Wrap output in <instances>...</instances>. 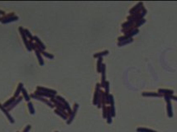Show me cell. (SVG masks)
<instances>
[{"instance_id":"cell-31","label":"cell","mask_w":177,"mask_h":132,"mask_svg":"<svg viewBox=\"0 0 177 132\" xmlns=\"http://www.w3.org/2000/svg\"><path fill=\"white\" fill-rule=\"evenodd\" d=\"M43 55L46 56V57H47V58H49V59H54V55H51V54H49L48 52H46V51H43L42 53Z\"/></svg>"},{"instance_id":"cell-2","label":"cell","mask_w":177,"mask_h":132,"mask_svg":"<svg viewBox=\"0 0 177 132\" xmlns=\"http://www.w3.org/2000/svg\"><path fill=\"white\" fill-rule=\"evenodd\" d=\"M30 97H32V98H35V99H36V100L41 101V102H42L46 103V104H47V105L49 106V107H51V108H53V107H55L54 104H52L51 101H47V99H44V97H42L37 96V95H36V94H32Z\"/></svg>"},{"instance_id":"cell-38","label":"cell","mask_w":177,"mask_h":132,"mask_svg":"<svg viewBox=\"0 0 177 132\" xmlns=\"http://www.w3.org/2000/svg\"><path fill=\"white\" fill-rule=\"evenodd\" d=\"M56 132H58V131H56Z\"/></svg>"},{"instance_id":"cell-24","label":"cell","mask_w":177,"mask_h":132,"mask_svg":"<svg viewBox=\"0 0 177 132\" xmlns=\"http://www.w3.org/2000/svg\"><path fill=\"white\" fill-rule=\"evenodd\" d=\"M28 109H29V112H30V113H31L32 115H34L35 114V109H34V107H33V105H32V103L31 102H28Z\"/></svg>"},{"instance_id":"cell-13","label":"cell","mask_w":177,"mask_h":132,"mask_svg":"<svg viewBox=\"0 0 177 132\" xmlns=\"http://www.w3.org/2000/svg\"><path fill=\"white\" fill-rule=\"evenodd\" d=\"M33 41H36V45H37L38 46L40 47L41 49H42L43 51H44V50L46 49V46H45V45L43 44V43L41 42L40 40H39V38L37 37V36H33Z\"/></svg>"},{"instance_id":"cell-16","label":"cell","mask_w":177,"mask_h":132,"mask_svg":"<svg viewBox=\"0 0 177 132\" xmlns=\"http://www.w3.org/2000/svg\"><path fill=\"white\" fill-rule=\"evenodd\" d=\"M132 41H133L132 38H128V39H127V40L123 41H122V42H118V46H123V45H126L128 44H130V43H132Z\"/></svg>"},{"instance_id":"cell-32","label":"cell","mask_w":177,"mask_h":132,"mask_svg":"<svg viewBox=\"0 0 177 132\" xmlns=\"http://www.w3.org/2000/svg\"><path fill=\"white\" fill-rule=\"evenodd\" d=\"M146 12H147V11H146V9L145 8H143L142 9L141 11V12H140V14H141V16H142V18H144V17L146 16Z\"/></svg>"},{"instance_id":"cell-23","label":"cell","mask_w":177,"mask_h":132,"mask_svg":"<svg viewBox=\"0 0 177 132\" xmlns=\"http://www.w3.org/2000/svg\"><path fill=\"white\" fill-rule=\"evenodd\" d=\"M23 88V84L22 83H19V85H18V88H17V89L16 91V92H15V95H14L15 97H18V95H19V93H20V92H22Z\"/></svg>"},{"instance_id":"cell-30","label":"cell","mask_w":177,"mask_h":132,"mask_svg":"<svg viewBox=\"0 0 177 132\" xmlns=\"http://www.w3.org/2000/svg\"><path fill=\"white\" fill-rule=\"evenodd\" d=\"M24 32H25L26 36H27L28 38L31 39V41H33V36H32L31 35V33H30L29 31H28L27 29H24Z\"/></svg>"},{"instance_id":"cell-14","label":"cell","mask_w":177,"mask_h":132,"mask_svg":"<svg viewBox=\"0 0 177 132\" xmlns=\"http://www.w3.org/2000/svg\"><path fill=\"white\" fill-rule=\"evenodd\" d=\"M139 33V29H137V28H135V29H133L132 31L130 32V33H128V34H127V35H124V36H126L128 38H132L134 36H136L137 34H138Z\"/></svg>"},{"instance_id":"cell-6","label":"cell","mask_w":177,"mask_h":132,"mask_svg":"<svg viewBox=\"0 0 177 132\" xmlns=\"http://www.w3.org/2000/svg\"><path fill=\"white\" fill-rule=\"evenodd\" d=\"M105 70H106V65L104 64H103L102 65V70H101V73H102V81L101 83H100V87L101 88H104V85H105L106 83V78H105Z\"/></svg>"},{"instance_id":"cell-11","label":"cell","mask_w":177,"mask_h":132,"mask_svg":"<svg viewBox=\"0 0 177 132\" xmlns=\"http://www.w3.org/2000/svg\"><path fill=\"white\" fill-rule=\"evenodd\" d=\"M0 109H1L2 111H3V112H4V114H5L6 116H7L8 119L10 121V122H11V123H14V120H13V118H12V116H10V114L8 113V112L7 111V110L5 109V107H4L3 106V105H1V104H0Z\"/></svg>"},{"instance_id":"cell-10","label":"cell","mask_w":177,"mask_h":132,"mask_svg":"<svg viewBox=\"0 0 177 132\" xmlns=\"http://www.w3.org/2000/svg\"><path fill=\"white\" fill-rule=\"evenodd\" d=\"M166 111H167V116L168 117L171 118L173 117V110H172V105L170 102H166Z\"/></svg>"},{"instance_id":"cell-7","label":"cell","mask_w":177,"mask_h":132,"mask_svg":"<svg viewBox=\"0 0 177 132\" xmlns=\"http://www.w3.org/2000/svg\"><path fill=\"white\" fill-rule=\"evenodd\" d=\"M159 94H161V96H165V95H169V96H172L174 94V91L171 89H165V88H160L158 89Z\"/></svg>"},{"instance_id":"cell-36","label":"cell","mask_w":177,"mask_h":132,"mask_svg":"<svg viewBox=\"0 0 177 132\" xmlns=\"http://www.w3.org/2000/svg\"><path fill=\"white\" fill-rule=\"evenodd\" d=\"M170 99H171V100H175V101L177 102V97H176V96H174V95L170 96Z\"/></svg>"},{"instance_id":"cell-8","label":"cell","mask_w":177,"mask_h":132,"mask_svg":"<svg viewBox=\"0 0 177 132\" xmlns=\"http://www.w3.org/2000/svg\"><path fill=\"white\" fill-rule=\"evenodd\" d=\"M142 96H143V97H162L161 94H159L158 92H143L142 93Z\"/></svg>"},{"instance_id":"cell-35","label":"cell","mask_w":177,"mask_h":132,"mask_svg":"<svg viewBox=\"0 0 177 132\" xmlns=\"http://www.w3.org/2000/svg\"><path fill=\"white\" fill-rule=\"evenodd\" d=\"M30 129H31V125H27V126H26V128L24 129L23 132H28V131H30Z\"/></svg>"},{"instance_id":"cell-19","label":"cell","mask_w":177,"mask_h":132,"mask_svg":"<svg viewBox=\"0 0 177 132\" xmlns=\"http://www.w3.org/2000/svg\"><path fill=\"white\" fill-rule=\"evenodd\" d=\"M102 65H103V59L102 58H99V59H98V62H97V71H98V73H101Z\"/></svg>"},{"instance_id":"cell-34","label":"cell","mask_w":177,"mask_h":132,"mask_svg":"<svg viewBox=\"0 0 177 132\" xmlns=\"http://www.w3.org/2000/svg\"><path fill=\"white\" fill-rule=\"evenodd\" d=\"M163 97L165 98V100L166 102L171 101V99H170V96H169V95H165V96H163Z\"/></svg>"},{"instance_id":"cell-28","label":"cell","mask_w":177,"mask_h":132,"mask_svg":"<svg viewBox=\"0 0 177 132\" xmlns=\"http://www.w3.org/2000/svg\"><path fill=\"white\" fill-rule=\"evenodd\" d=\"M21 101H22V97H19L18 98H17L16 101H14V103H12V104L11 105V107H8V110H11V109H12V108H13V107H15V105H17V103H18L19 102H21Z\"/></svg>"},{"instance_id":"cell-27","label":"cell","mask_w":177,"mask_h":132,"mask_svg":"<svg viewBox=\"0 0 177 132\" xmlns=\"http://www.w3.org/2000/svg\"><path fill=\"white\" fill-rule=\"evenodd\" d=\"M104 88H105V92H104V93L105 95H109V82L108 81H106L105 83V85H104Z\"/></svg>"},{"instance_id":"cell-3","label":"cell","mask_w":177,"mask_h":132,"mask_svg":"<svg viewBox=\"0 0 177 132\" xmlns=\"http://www.w3.org/2000/svg\"><path fill=\"white\" fill-rule=\"evenodd\" d=\"M144 7H143L142 2H139V3L137 4V5H135L134 7H133L132 9L129 11V13L130 14L139 13V12H141V11H142V9Z\"/></svg>"},{"instance_id":"cell-26","label":"cell","mask_w":177,"mask_h":132,"mask_svg":"<svg viewBox=\"0 0 177 132\" xmlns=\"http://www.w3.org/2000/svg\"><path fill=\"white\" fill-rule=\"evenodd\" d=\"M102 109H103V117H104V119H106V117H107V112H108V107H106V105L105 106H103Z\"/></svg>"},{"instance_id":"cell-25","label":"cell","mask_w":177,"mask_h":132,"mask_svg":"<svg viewBox=\"0 0 177 132\" xmlns=\"http://www.w3.org/2000/svg\"><path fill=\"white\" fill-rule=\"evenodd\" d=\"M22 92H23V95L24 98H25V100L27 101V102H29V101H30V96L27 94V91L24 89V88H23V90H22Z\"/></svg>"},{"instance_id":"cell-4","label":"cell","mask_w":177,"mask_h":132,"mask_svg":"<svg viewBox=\"0 0 177 132\" xmlns=\"http://www.w3.org/2000/svg\"><path fill=\"white\" fill-rule=\"evenodd\" d=\"M99 95H100V84L97 83V84H96V88H95L94 95V100H93L94 105H97L98 99H99Z\"/></svg>"},{"instance_id":"cell-17","label":"cell","mask_w":177,"mask_h":132,"mask_svg":"<svg viewBox=\"0 0 177 132\" xmlns=\"http://www.w3.org/2000/svg\"><path fill=\"white\" fill-rule=\"evenodd\" d=\"M107 55H108V51H102V52L94 54V58H102L103 56Z\"/></svg>"},{"instance_id":"cell-29","label":"cell","mask_w":177,"mask_h":132,"mask_svg":"<svg viewBox=\"0 0 177 132\" xmlns=\"http://www.w3.org/2000/svg\"><path fill=\"white\" fill-rule=\"evenodd\" d=\"M110 112H111V115H112L113 117H114L116 116V112H115V107L114 105H110Z\"/></svg>"},{"instance_id":"cell-5","label":"cell","mask_w":177,"mask_h":132,"mask_svg":"<svg viewBox=\"0 0 177 132\" xmlns=\"http://www.w3.org/2000/svg\"><path fill=\"white\" fill-rule=\"evenodd\" d=\"M19 31H20V33H21V35H22V37H23V42H24V44H25L26 47L27 48L28 51H31L32 49H31V47H30L29 42H28L27 40V37H26L25 32H24V29H23V27H19Z\"/></svg>"},{"instance_id":"cell-15","label":"cell","mask_w":177,"mask_h":132,"mask_svg":"<svg viewBox=\"0 0 177 132\" xmlns=\"http://www.w3.org/2000/svg\"><path fill=\"white\" fill-rule=\"evenodd\" d=\"M112 115H111V112H110V107H108V112H107V117H106V120H107V122H108V124H111L112 123Z\"/></svg>"},{"instance_id":"cell-18","label":"cell","mask_w":177,"mask_h":132,"mask_svg":"<svg viewBox=\"0 0 177 132\" xmlns=\"http://www.w3.org/2000/svg\"><path fill=\"white\" fill-rule=\"evenodd\" d=\"M137 132H157V131L152 129L145 128V127H139V128L137 129Z\"/></svg>"},{"instance_id":"cell-22","label":"cell","mask_w":177,"mask_h":132,"mask_svg":"<svg viewBox=\"0 0 177 132\" xmlns=\"http://www.w3.org/2000/svg\"><path fill=\"white\" fill-rule=\"evenodd\" d=\"M14 101H15V97H12V98H10V100H8V102H6L5 103H4V104L3 105L4 107H9V106H11L12 104V103L14 102Z\"/></svg>"},{"instance_id":"cell-9","label":"cell","mask_w":177,"mask_h":132,"mask_svg":"<svg viewBox=\"0 0 177 132\" xmlns=\"http://www.w3.org/2000/svg\"><path fill=\"white\" fill-rule=\"evenodd\" d=\"M37 90L41 91V92H47V93H49V94H51V95H53V96H56V90L48 89V88H42V87H37Z\"/></svg>"},{"instance_id":"cell-1","label":"cell","mask_w":177,"mask_h":132,"mask_svg":"<svg viewBox=\"0 0 177 132\" xmlns=\"http://www.w3.org/2000/svg\"><path fill=\"white\" fill-rule=\"evenodd\" d=\"M78 108H79V104L78 103H75V105H74V107H73V110H72L71 113L70 114V116L68 117L66 121V123L68 125H70L71 123L73 122L74 118H75L76 113H77V111H78Z\"/></svg>"},{"instance_id":"cell-21","label":"cell","mask_w":177,"mask_h":132,"mask_svg":"<svg viewBox=\"0 0 177 132\" xmlns=\"http://www.w3.org/2000/svg\"><path fill=\"white\" fill-rule=\"evenodd\" d=\"M145 22H146V19L145 18L140 19V20H138L136 23H135V28H137V29H138V27H141V26L142 24H144Z\"/></svg>"},{"instance_id":"cell-20","label":"cell","mask_w":177,"mask_h":132,"mask_svg":"<svg viewBox=\"0 0 177 132\" xmlns=\"http://www.w3.org/2000/svg\"><path fill=\"white\" fill-rule=\"evenodd\" d=\"M40 53L41 52H39L38 51H36V56H37L39 64H40V65H43V64H44V60H43L42 57H41V55Z\"/></svg>"},{"instance_id":"cell-33","label":"cell","mask_w":177,"mask_h":132,"mask_svg":"<svg viewBox=\"0 0 177 132\" xmlns=\"http://www.w3.org/2000/svg\"><path fill=\"white\" fill-rule=\"evenodd\" d=\"M127 39H128V37H127L126 36H120V37H118V42H122V41H125L127 40Z\"/></svg>"},{"instance_id":"cell-37","label":"cell","mask_w":177,"mask_h":132,"mask_svg":"<svg viewBox=\"0 0 177 132\" xmlns=\"http://www.w3.org/2000/svg\"><path fill=\"white\" fill-rule=\"evenodd\" d=\"M0 14H4V12H3V11H0Z\"/></svg>"},{"instance_id":"cell-12","label":"cell","mask_w":177,"mask_h":132,"mask_svg":"<svg viewBox=\"0 0 177 132\" xmlns=\"http://www.w3.org/2000/svg\"><path fill=\"white\" fill-rule=\"evenodd\" d=\"M55 113L56 115H58V116H60V117L62 119H64V120L67 121V119H68V115L66 114V112H64L62 111H60V110H58V109H56L55 110Z\"/></svg>"}]
</instances>
